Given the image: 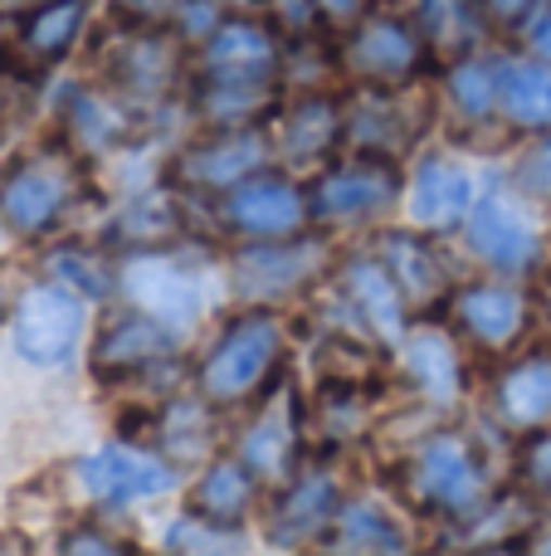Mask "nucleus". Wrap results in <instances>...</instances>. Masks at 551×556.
I'll use <instances>...</instances> for the list:
<instances>
[{"label":"nucleus","mask_w":551,"mask_h":556,"mask_svg":"<svg viewBox=\"0 0 551 556\" xmlns=\"http://www.w3.org/2000/svg\"><path fill=\"white\" fill-rule=\"evenodd\" d=\"M210 293L215 288H210L205 264L176 254V244L117 254V298L142 307V313H152V317H162V323L176 327V332L195 327L205 313H210Z\"/></svg>","instance_id":"nucleus-4"},{"label":"nucleus","mask_w":551,"mask_h":556,"mask_svg":"<svg viewBox=\"0 0 551 556\" xmlns=\"http://www.w3.org/2000/svg\"><path fill=\"white\" fill-rule=\"evenodd\" d=\"M176 352H181V332L166 327L162 317L127 303V313L107 317V323L98 327L93 346H88V371H93L98 381L123 386V381H132V376L152 371V366L171 362Z\"/></svg>","instance_id":"nucleus-18"},{"label":"nucleus","mask_w":551,"mask_h":556,"mask_svg":"<svg viewBox=\"0 0 551 556\" xmlns=\"http://www.w3.org/2000/svg\"><path fill=\"white\" fill-rule=\"evenodd\" d=\"M303 444H308L303 401L289 391L279 405H264V410L254 415L249 425H244V434H240V444H234V454H240V459L254 469V479H264V483H289L293 473L308 464V459H303Z\"/></svg>","instance_id":"nucleus-23"},{"label":"nucleus","mask_w":551,"mask_h":556,"mask_svg":"<svg viewBox=\"0 0 551 556\" xmlns=\"http://www.w3.org/2000/svg\"><path fill=\"white\" fill-rule=\"evenodd\" d=\"M342 503H347V493L337 483V469L328 459L303 464L289 483H279V498L269 513V542H279V547H312L318 542L322 547Z\"/></svg>","instance_id":"nucleus-19"},{"label":"nucleus","mask_w":551,"mask_h":556,"mask_svg":"<svg viewBox=\"0 0 551 556\" xmlns=\"http://www.w3.org/2000/svg\"><path fill=\"white\" fill-rule=\"evenodd\" d=\"M312 5H318V15L328 20V25H342V29L357 15H367V0H312Z\"/></svg>","instance_id":"nucleus-43"},{"label":"nucleus","mask_w":551,"mask_h":556,"mask_svg":"<svg viewBox=\"0 0 551 556\" xmlns=\"http://www.w3.org/2000/svg\"><path fill=\"white\" fill-rule=\"evenodd\" d=\"M78 195V152L74 147H49L25 162H15L0 181V225L25 240L59 230Z\"/></svg>","instance_id":"nucleus-6"},{"label":"nucleus","mask_w":551,"mask_h":556,"mask_svg":"<svg viewBox=\"0 0 551 556\" xmlns=\"http://www.w3.org/2000/svg\"><path fill=\"white\" fill-rule=\"evenodd\" d=\"M259 503V479L240 454H210L191 489V513L220 522V528H244V518Z\"/></svg>","instance_id":"nucleus-27"},{"label":"nucleus","mask_w":551,"mask_h":556,"mask_svg":"<svg viewBox=\"0 0 551 556\" xmlns=\"http://www.w3.org/2000/svg\"><path fill=\"white\" fill-rule=\"evenodd\" d=\"M117 5H123V20H132V25H171L181 0H117Z\"/></svg>","instance_id":"nucleus-40"},{"label":"nucleus","mask_w":551,"mask_h":556,"mask_svg":"<svg viewBox=\"0 0 551 556\" xmlns=\"http://www.w3.org/2000/svg\"><path fill=\"white\" fill-rule=\"evenodd\" d=\"M415 25L425 29L435 59H464L484 39L488 10H484V0H420Z\"/></svg>","instance_id":"nucleus-33"},{"label":"nucleus","mask_w":551,"mask_h":556,"mask_svg":"<svg viewBox=\"0 0 551 556\" xmlns=\"http://www.w3.org/2000/svg\"><path fill=\"white\" fill-rule=\"evenodd\" d=\"M49 278L78 288L88 303L117 298V260L107 250H93V244H59L49 254Z\"/></svg>","instance_id":"nucleus-34"},{"label":"nucleus","mask_w":551,"mask_h":556,"mask_svg":"<svg viewBox=\"0 0 551 556\" xmlns=\"http://www.w3.org/2000/svg\"><path fill=\"white\" fill-rule=\"evenodd\" d=\"M430 240H435V235L415 230V225L376 235V254L386 260V269L396 274V283H400V293H406L410 307L449 303V293H454V274H449L445 254H439Z\"/></svg>","instance_id":"nucleus-24"},{"label":"nucleus","mask_w":551,"mask_h":556,"mask_svg":"<svg viewBox=\"0 0 551 556\" xmlns=\"http://www.w3.org/2000/svg\"><path fill=\"white\" fill-rule=\"evenodd\" d=\"M283 346H289V327L269 303H244L220 337L210 342L205 362L195 366V391L210 405H244L254 395L269 391L279 381Z\"/></svg>","instance_id":"nucleus-1"},{"label":"nucleus","mask_w":551,"mask_h":556,"mask_svg":"<svg viewBox=\"0 0 551 556\" xmlns=\"http://www.w3.org/2000/svg\"><path fill=\"white\" fill-rule=\"evenodd\" d=\"M328 240L322 235H289V240H244L230 254V288L240 303H289L308 293V283L322 274Z\"/></svg>","instance_id":"nucleus-11"},{"label":"nucleus","mask_w":551,"mask_h":556,"mask_svg":"<svg viewBox=\"0 0 551 556\" xmlns=\"http://www.w3.org/2000/svg\"><path fill=\"white\" fill-rule=\"evenodd\" d=\"M498 117L517 132H551V64L547 59H503Z\"/></svg>","instance_id":"nucleus-30"},{"label":"nucleus","mask_w":551,"mask_h":556,"mask_svg":"<svg viewBox=\"0 0 551 556\" xmlns=\"http://www.w3.org/2000/svg\"><path fill=\"white\" fill-rule=\"evenodd\" d=\"M494 415L503 430L537 434L551 425V352H523L494 381Z\"/></svg>","instance_id":"nucleus-26"},{"label":"nucleus","mask_w":551,"mask_h":556,"mask_svg":"<svg viewBox=\"0 0 551 556\" xmlns=\"http://www.w3.org/2000/svg\"><path fill=\"white\" fill-rule=\"evenodd\" d=\"M513 181L523 195L551 201V132H537V142H527V152L513 166Z\"/></svg>","instance_id":"nucleus-38"},{"label":"nucleus","mask_w":551,"mask_h":556,"mask_svg":"<svg viewBox=\"0 0 551 556\" xmlns=\"http://www.w3.org/2000/svg\"><path fill=\"white\" fill-rule=\"evenodd\" d=\"M176 240H181V191H176V186L132 195V201L117 211L113 230H107V244H117L123 254L162 250V244H176Z\"/></svg>","instance_id":"nucleus-29"},{"label":"nucleus","mask_w":551,"mask_h":556,"mask_svg":"<svg viewBox=\"0 0 551 556\" xmlns=\"http://www.w3.org/2000/svg\"><path fill=\"white\" fill-rule=\"evenodd\" d=\"M494 498L474 440L459 430H430L406 459V503L430 518H474Z\"/></svg>","instance_id":"nucleus-3"},{"label":"nucleus","mask_w":551,"mask_h":556,"mask_svg":"<svg viewBox=\"0 0 551 556\" xmlns=\"http://www.w3.org/2000/svg\"><path fill=\"white\" fill-rule=\"evenodd\" d=\"M523 45H527V54H533V59H547V64H551V5H542L523 25Z\"/></svg>","instance_id":"nucleus-41"},{"label":"nucleus","mask_w":551,"mask_h":556,"mask_svg":"<svg viewBox=\"0 0 551 556\" xmlns=\"http://www.w3.org/2000/svg\"><path fill=\"white\" fill-rule=\"evenodd\" d=\"M337 64L351 78L376 88H400V84H420L435 49H430L425 29L415 25V15H396V10H367L347 25Z\"/></svg>","instance_id":"nucleus-5"},{"label":"nucleus","mask_w":551,"mask_h":556,"mask_svg":"<svg viewBox=\"0 0 551 556\" xmlns=\"http://www.w3.org/2000/svg\"><path fill=\"white\" fill-rule=\"evenodd\" d=\"M322 547L337 552H406V522L386 508L381 498H347L337 513V522L328 528Z\"/></svg>","instance_id":"nucleus-32"},{"label":"nucleus","mask_w":551,"mask_h":556,"mask_svg":"<svg viewBox=\"0 0 551 556\" xmlns=\"http://www.w3.org/2000/svg\"><path fill=\"white\" fill-rule=\"evenodd\" d=\"M542 5L547 0H484L488 25H508V29H523Z\"/></svg>","instance_id":"nucleus-39"},{"label":"nucleus","mask_w":551,"mask_h":556,"mask_svg":"<svg viewBox=\"0 0 551 556\" xmlns=\"http://www.w3.org/2000/svg\"><path fill=\"white\" fill-rule=\"evenodd\" d=\"M406 195V172L400 156L381 152H351L342 162L322 166L308 181V211L318 230H361V225H381L396 201Z\"/></svg>","instance_id":"nucleus-2"},{"label":"nucleus","mask_w":551,"mask_h":556,"mask_svg":"<svg viewBox=\"0 0 551 556\" xmlns=\"http://www.w3.org/2000/svg\"><path fill=\"white\" fill-rule=\"evenodd\" d=\"M269 142L279 166H289V172L322 166L347 142V103H337L322 88H303L298 98H279V108L269 117Z\"/></svg>","instance_id":"nucleus-15"},{"label":"nucleus","mask_w":551,"mask_h":556,"mask_svg":"<svg viewBox=\"0 0 551 556\" xmlns=\"http://www.w3.org/2000/svg\"><path fill=\"white\" fill-rule=\"evenodd\" d=\"M273 162V142H269V123L264 127H210L205 137L176 152L171 162V186L176 191H205V195H225L244 181V176L264 172Z\"/></svg>","instance_id":"nucleus-14"},{"label":"nucleus","mask_w":551,"mask_h":556,"mask_svg":"<svg viewBox=\"0 0 551 556\" xmlns=\"http://www.w3.org/2000/svg\"><path fill=\"white\" fill-rule=\"evenodd\" d=\"M195 78L230 88H279L283 35L269 15H230L205 45H195Z\"/></svg>","instance_id":"nucleus-12"},{"label":"nucleus","mask_w":551,"mask_h":556,"mask_svg":"<svg viewBox=\"0 0 551 556\" xmlns=\"http://www.w3.org/2000/svg\"><path fill=\"white\" fill-rule=\"evenodd\" d=\"M225 20H230L225 0H181V5H176V15H171V29L185 39V45H205V39H210Z\"/></svg>","instance_id":"nucleus-37"},{"label":"nucleus","mask_w":551,"mask_h":556,"mask_svg":"<svg viewBox=\"0 0 551 556\" xmlns=\"http://www.w3.org/2000/svg\"><path fill=\"white\" fill-rule=\"evenodd\" d=\"M449 317L478 352H513L533 327V303L513 283H464L449 293Z\"/></svg>","instance_id":"nucleus-20"},{"label":"nucleus","mask_w":551,"mask_h":556,"mask_svg":"<svg viewBox=\"0 0 551 556\" xmlns=\"http://www.w3.org/2000/svg\"><path fill=\"white\" fill-rule=\"evenodd\" d=\"M474 201H478L474 166H464L459 156L430 152V156H420L415 172L406 176V215H410V225L425 235L464 230V215Z\"/></svg>","instance_id":"nucleus-21"},{"label":"nucleus","mask_w":551,"mask_h":556,"mask_svg":"<svg viewBox=\"0 0 551 556\" xmlns=\"http://www.w3.org/2000/svg\"><path fill=\"white\" fill-rule=\"evenodd\" d=\"M430 123H435V108L420 103L415 84H400V88L361 84V98L347 103V147L351 152H381L406 162V152L425 137Z\"/></svg>","instance_id":"nucleus-17"},{"label":"nucleus","mask_w":551,"mask_h":556,"mask_svg":"<svg viewBox=\"0 0 551 556\" xmlns=\"http://www.w3.org/2000/svg\"><path fill=\"white\" fill-rule=\"evenodd\" d=\"M220 225L234 240H289V235L312 230L308 186L298 172L269 162L264 172L244 176L234 191L220 195Z\"/></svg>","instance_id":"nucleus-9"},{"label":"nucleus","mask_w":551,"mask_h":556,"mask_svg":"<svg viewBox=\"0 0 551 556\" xmlns=\"http://www.w3.org/2000/svg\"><path fill=\"white\" fill-rule=\"evenodd\" d=\"M517 473L533 498L551 503V425L537 434H523V454H517Z\"/></svg>","instance_id":"nucleus-36"},{"label":"nucleus","mask_w":551,"mask_h":556,"mask_svg":"<svg viewBox=\"0 0 551 556\" xmlns=\"http://www.w3.org/2000/svg\"><path fill=\"white\" fill-rule=\"evenodd\" d=\"M0 317H5V293H0Z\"/></svg>","instance_id":"nucleus-44"},{"label":"nucleus","mask_w":551,"mask_h":556,"mask_svg":"<svg viewBox=\"0 0 551 556\" xmlns=\"http://www.w3.org/2000/svg\"><path fill=\"white\" fill-rule=\"evenodd\" d=\"M166 552H234L240 547V528H220V522L201 518V513H185L166 528L162 538Z\"/></svg>","instance_id":"nucleus-35"},{"label":"nucleus","mask_w":551,"mask_h":556,"mask_svg":"<svg viewBox=\"0 0 551 556\" xmlns=\"http://www.w3.org/2000/svg\"><path fill=\"white\" fill-rule=\"evenodd\" d=\"M328 303L342 313V327H332V332H357L367 342L376 337V342L396 346L410 327V303L376 250L337 264V293Z\"/></svg>","instance_id":"nucleus-13"},{"label":"nucleus","mask_w":551,"mask_h":556,"mask_svg":"<svg viewBox=\"0 0 551 556\" xmlns=\"http://www.w3.org/2000/svg\"><path fill=\"white\" fill-rule=\"evenodd\" d=\"M74 483L98 508H137V503L166 498V493L181 489V464L156 444L113 440L74 464Z\"/></svg>","instance_id":"nucleus-7"},{"label":"nucleus","mask_w":551,"mask_h":556,"mask_svg":"<svg viewBox=\"0 0 551 556\" xmlns=\"http://www.w3.org/2000/svg\"><path fill=\"white\" fill-rule=\"evenodd\" d=\"M88 15H93V0H39L25 20H20L15 39H20V54L29 64H59V59L74 54V45L84 39Z\"/></svg>","instance_id":"nucleus-28"},{"label":"nucleus","mask_w":551,"mask_h":556,"mask_svg":"<svg viewBox=\"0 0 551 556\" xmlns=\"http://www.w3.org/2000/svg\"><path fill=\"white\" fill-rule=\"evenodd\" d=\"M59 117H64V142L74 147L78 156L113 152V147H123L127 132H132V103H127L113 84L68 88V103L59 108Z\"/></svg>","instance_id":"nucleus-25"},{"label":"nucleus","mask_w":551,"mask_h":556,"mask_svg":"<svg viewBox=\"0 0 551 556\" xmlns=\"http://www.w3.org/2000/svg\"><path fill=\"white\" fill-rule=\"evenodd\" d=\"M498 84H503V54H474L464 59H449L445 68V103L459 123L478 127V123H494L498 117Z\"/></svg>","instance_id":"nucleus-31"},{"label":"nucleus","mask_w":551,"mask_h":556,"mask_svg":"<svg viewBox=\"0 0 551 556\" xmlns=\"http://www.w3.org/2000/svg\"><path fill=\"white\" fill-rule=\"evenodd\" d=\"M464 337L445 323H410L406 337L396 342L400 371L410 376L420 395L430 405H454L469 391V356H464Z\"/></svg>","instance_id":"nucleus-22"},{"label":"nucleus","mask_w":551,"mask_h":556,"mask_svg":"<svg viewBox=\"0 0 551 556\" xmlns=\"http://www.w3.org/2000/svg\"><path fill=\"white\" fill-rule=\"evenodd\" d=\"M74 532H78V538H64V542H59L64 552H127L123 538H98L103 528H93V522H88V528H74Z\"/></svg>","instance_id":"nucleus-42"},{"label":"nucleus","mask_w":551,"mask_h":556,"mask_svg":"<svg viewBox=\"0 0 551 556\" xmlns=\"http://www.w3.org/2000/svg\"><path fill=\"white\" fill-rule=\"evenodd\" d=\"M185 39L171 25H132L123 20L113 39H107V84L123 98H166L171 84L181 78Z\"/></svg>","instance_id":"nucleus-16"},{"label":"nucleus","mask_w":551,"mask_h":556,"mask_svg":"<svg viewBox=\"0 0 551 556\" xmlns=\"http://www.w3.org/2000/svg\"><path fill=\"white\" fill-rule=\"evenodd\" d=\"M464 244L478 264H488L503 278H523L542 264L547 230L517 191H488L469 205L464 215Z\"/></svg>","instance_id":"nucleus-10"},{"label":"nucleus","mask_w":551,"mask_h":556,"mask_svg":"<svg viewBox=\"0 0 551 556\" xmlns=\"http://www.w3.org/2000/svg\"><path fill=\"white\" fill-rule=\"evenodd\" d=\"M88 337V298L78 288L44 278L20 293L10 313V342L29 366H64Z\"/></svg>","instance_id":"nucleus-8"}]
</instances>
